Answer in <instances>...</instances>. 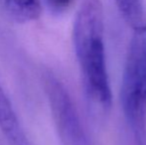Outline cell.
I'll return each mask as SVG.
<instances>
[{
  "label": "cell",
  "instance_id": "1",
  "mask_svg": "<svg viewBox=\"0 0 146 145\" xmlns=\"http://www.w3.org/2000/svg\"><path fill=\"white\" fill-rule=\"evenodd\" d=\"M104 19L102 0H84L73 26V44L88 101L106 113L112 95L104 51Z\"/></svg>",
  "mask_w": 146,
  "mask_h": 145
},
{
  "label": "cell",
  "instance_id": "6",
  "mask_svg": "<svg viewBox=\"0 0 146 145\" xmlns=\"http://www.w3.org/2000/svg\"><path fill=\"white\" fill-rule=\"evenodd\" d=\"M123 20L133 31L146 29V11L143 0H114Z\"/></svg>",
  "mask_w": 146,
  "mask_h": 145
},
{
  "label": "cell",
  "instance_id": "7",
  "mask_svg": "<svg viewBox=\"0 0 146 145\" xmlns=\"http://www.w3.org/2000/svg\"><path fill=\"white\" fill-rule=\"evenodd\" d=\"M73 0H47L48 5L56 12H64L71 6Z\"/></svg>",
  "mask_w": 146,
  "mask_h": 145
},
{
  "label": "cell",
  "instance_id": "5",
  "mask_svg": "<svg viewBox=\"0 0 146 145\" xmlns=\"http://www.w3.org/2000/svg\"><path fill=\"white\" fill-rule=\"evenodd\" d=\"M7 13L19 23L38 19L42 7L40 0H1Z\"/></svg>",
  "mask_w": 146,
  "mask_h": 145
},
{
  "label": "cell",
  "instance_id": "3",
  "mask_svg": "<svg viewBox=\"0 0 146 145\" xmlns=\"http://www.w3.org/2000/svg\"><path fill=\"white\" fill-rule=\"evenodd\" d=\"M43 83L62 145H92L64 83L50 71L43 73Z\"/></svg>",
  "mask_w": 146,
  "mask_h": 145
},
{
  "label": "cell",
  "instance_id": "4",
  "mask_svg": "<svg viewBox=\"0 0 146 145\" xmlns=\"http://www.w3.org/2000/svg\"><path fill=\"white\" fill-rule=\"evenodd\" d=\"M0 131L8 145H33L0 83Z\"/></svg>",
  "mask_w": 146,
  "mask_h": 145
},
{
  "label": "cell",
  "instance_id": "2",
  "mask_svg": "<svg viewBox=\"0 0 146 145\" xmlns=\"http://www.w3.org/2000/svg\"><path fill=\"white\" fill-rule=\"evenodd\" d=\"M124 117L136 143L146 145V29L133 31L120 85Z\"/></svg>",
  "mask_w": 146,
  "mask_h": 145
}]
</instances>
